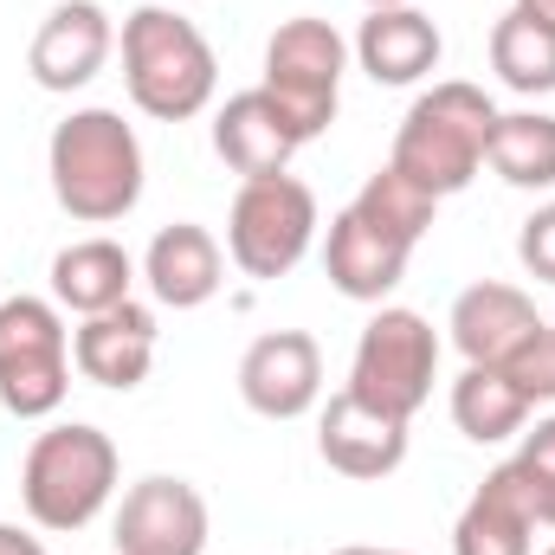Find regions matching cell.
Masks as SVG:
<instances>
[{"label":"cell","instance_id":"cell-1","mask_svg":"<svg viewBox=\"0 0 555 555\" xmlns=\"http://www.w3.org/2000/svg\"><path fill=\"white\" fill-rule=\"evenodd\" d=\"M124 85L155 124H188L220 91V59L181 7H137L124 20Z\"/></svg>","mask_w":555,"mask_h":555},{"label":"cell","instance_id":"cell-2","mask_svg":"<svg viewBox=\"0 0 555 555\" xmlns=\"http://www.w3.org/2000/svg\"><path fill=\"white\" fill-rule=\"evenodd\" d=\"M46 175H52V194L72 220L111 227L142 201V142L104 104L72 111L46 142Z\"/></svg>","mask_w":555,"mask_h":555},{"label":"cell","instance_id":"cell-3","mask_svg":"<svg viewBox=\"0 0 555 555\" xmlns=\"http://www.w3.org/2000/svg\"><path fill=\"white\" fill-rule=\"evenodd\" d=\"M117 439L104 426H85V420H65V426H46L33 446H26V465H20V504L39 530L52 537H72L85 524L104 517V504L117 498Z\"/></svg>","mask_w":555,"mask_h":555},{"label":"cell","instance_id":"cell-4","mask_svg":"<svg viewBox=\"0 0 555 555\" xmlns=\"http://www.w3.org/2000/svg\"><path fill=\"white\" fill-rule=\"evenodd\" d=\"M491 130H498V104L465 85V78H446L433 91H420L395 130V168L420 181L433 201L472 188V175L485 168V149H491Z\"/></svg>","mask_w":555,"mask_h":555},{"label":"cell","instance_id":"cell-5","mask_svg":"<svg viewBox=\"0 0 555 555\" xmlns=\"http://www.w3.org/2000/svg\"><path fill=\"white\" fill-rule=\"evenodd\" d=\"M72 395V330L52 297L0 304V408L13 420H52Z\"/></svg>","mask_w":555,"mask_h":555},{"label":"cell","instance_id":"cell-6","mask_svg":"<svg viewBox=\"0 0 555 555\" xmlns=\"http://www.w3.org/2000/svg\"><path fill=\"white\" fill-rule=\"evenodd\" d=\"M433 375H439V336L420 310L401 304H382L356 343V362H349V395L362 408L388 420H414L433 395Z\"/></svg>","mask_w":555,"mask_h":555},{"label":"cell","instance_id":"cell-7","mask_svg":"<svg viewBox=\"0 0 555 555\" xmlns=\"http://www.w3.org/2000/svg\"><path fill=\"white\" fill-rule=\"evenodd\" d=\"M310 246H317V194L291 168L240 181L233 214H227V253H233L240 272L272 284V278L297 272Z\"/></svg>","mask_w":555,"mask_h":555},{"label":"cell","instance_id":"cell-8","mask_svg":"<svg viewBox=\"0 0 555 555\" xmlns=\"http://www.w3.org/2000/svg\"><path fill=\"white\" fill-rule=\"evenodd\" d=\"M343 72H349V39L317 13H297L266 39V78L259 85L297 117L304 137H323L336 124V104H343Z\"/></svg>","mask_w":555,"mask_h":555},{"label":"cell","instance_id":"cell-9","mask_svg":"<svg viewBox=\"0 0 555 555\" xmlns=\"http://www.w3.org/2000/svg\"><path fill=\"white\" fill-rule=\"evenodd\" d=\"M111 543L117 555H207V498L188 478H142L117 504Z\"/></svg>","mask_w":555,"mask_h":555},{"label":"cell","instance_id":"cell-10","mask_svg":"<svg viewBox=\"0 0 555 555\" xmlns=\"http://www.w3.org/2000/svg\"><path fill=\"white\" fill-rule=\"evenodd\" d=\"M240 401L259 420H304L323 401V349L310 330H266L240 356Z\"/></svg>","mask_w":555,"mask_h":555},{"label":"cell","instance_id":"cell-11","mask_svg":"<svg viewBox=\"0 0 555 555\" xmlns=\"http://www.w3.org/2000/svg\"><path fill=\"white\" fill-rule=\"evenodd\" d=\"M117 52V26L98 0H59L39 33H33V52H26V72L39 91H85Z\"/></svg>","mask_w":555,"mask_h":555},{"label":"cell","instance_id":"cell-12","mask_svg":"<svg viewBox=\"0 0 555 555\" xmlns=\"http://www.w3.org/2000/svg\"><path fill=\"white\" fill-rule=\"evenodd\" d=\"M155 310L137 304V297H124V304H111V310H98V317H85L78 330H72V362H78V375L91 382V388H111V395H130L149 382V369H155Z\"/></svg>","mask_w":555,"mask_h":555},{"label":"cell","instance_id":"cell-13","mask_svg":"<svg viewBox=\"0 0 555 555\" xmlns=\"http://www.w3.org/2000/svg\"><path fill=\"white\" fill-rule=\"evenodd\" d=\"M304 142H310V137L297 130V117L278 104L266 85H253V91L227 98V104H220V117H214V155H220L240 181L284 175V168H291V155H297Z\"/></svg>","mask_w":555,"mask_h":555},{"label":"cell","instance_id":"cell-14","mask_svg":"<svg viewBox=\"0 0 555 555\" xmlns=\"http://www.w3.org/2000/svg\"><path fill=\"white\" fill-rule=\"evenodd\" d=\"M317 452L330 472L356 478V485H375V478H395L408 465V420H388L375 408H362L349 388L323 408L317 420Z\"/></svg>","mask_w":555,"mask_h":555},{"label":"cell","instance_id":"cell-15","mask_svg":"<svg viewBox=\"0 0 555 555\" xmlns=\"http://www.w3.org/2000/svg\"><path fill=\"white\" fill-rule=\"evenodd\" d=\"M408 259H414V246H408L401 233L362 220L356 207H343V214L330 220L323 272H330V284H336L349 304H382V297L408 278Z\"/></svg>","mask_w":555,"mask_h":555},{"label":"cell","instance_id":"cell-16","mask_svg":"<svg viewBox=\"0 0 555 555\" xmlns=\"http://www.w3.org/2000/svg\"><path fill=\"white\" fill-rule=\"evenodd\" d=\"M537 550V491L517 465H498L452 524V555H530Z\"/></svg>","mask_w":555,"mask_h":555},{"label":"cell","instance_id":"cell-17","mask_svg":"<svg viewBox=\"0 0 555 555\" xmlns=\"http://www.w3.org/2000/svg\"><path fill=\"white\" fill-rule=\"evenodd\" d=\"M452 343H459V356L465 362H485V369H498V362H511L537 330H543V317H537V304L517 291V284H498V278H485V284H472V291H459V304H452Z\"/></svg>","mask_w":555,"mask_h":555},{"label":"cell","instance_id":"cell-18","mask_svg":"<svg viewBox=\"0 0 555 555\" xmlns=\"http://www.w3.org/2000/svg\"><path fill=\"white\" fill-rule=\"evenodd\" d=\"M142 278H149L155 304H168V310H201V304H214L220 284H227V253H220V240H214L207 227L175 220V227H162V233L149 240Z\"/></svg>","mask_w":555,"mask_h":555},{"label":"cell","instance_id":"cell-19","mask_svg":"<svg viewBox=\"0 0 555 555\" xmlns=\"http://www.w3.org/2000/svg\"><path fill=\"white\" fill-rule=\"evenodd\" d=\"M349 52H356V65L375 85H420L439 65L446 39H439L433 13H420V7H369V20H362Z\"/></svg>","mask_w":555,"mask_h":555},{"label":"cell","instance_id":"cell-20","mask_svg":"<svg viewBox=\"0 0 555 555\" xmlns=\"http://www.w3.org/2000/svg\"><path fill=\"white\" fill-rule=\"evenodd\" d=\"M130 291H137V259L117 240H78L52 259V304L59 310L98 317V310L124 304Z\"/></svg>","mask_w":555,"mask_h":555},{"label":"cell","instance_id":"cell-21","mask_svg":"<svg viewBox=\"0 0 555 555\" xmlns=\"http://www.w3.org/2000/svg\"><path fill=\"white\" fill-rule=\"evenodd\" d=\"M524 420H530V395H524L504 369L465 362V375L452 382V426H459L472 446H498V439L524 433Z\"/></svg>","mask_w":555,"mask_h":555},{"label":"cell","instance_id":"cell-22","mask_svg":"<svg viewBox=\"0 0 555 555\" xmlns=\"http://www.w3.org/2000/svg\"><path fill=\"white\" fill-rule=\"evenodd\" d=\"M491 72L517 91V98H550L555 91V26L511 7L491 26Z\"/></svg>","mask_w":555,"mask_h":555},{"label":"cell","instance_id":"cell-23","mask_svg":"<svg viewBox=\"0 0 555 555\" xmlns=\"http://www.w3.org/2000/svg\"><path fill=\"white\" fill-rule=\"evenodd\" d=\"M485 162L511 181V188H555V117L550 111H498V130Z\"/></svg>","mask_w":555,"mask_h":555},{"label":"cell","instance_id":"cell-24","mask_svg":"<svg viewBox=\"0 0 555 555\" xmlns=\"http://www.w3.org/2000/svg\"><path fill=\"white\" fill-rule=\"evenodd\" d=\"M362 220H375V227H388V233H401L408 246H420L426 240V227H433V214H439V201L420 188V181H408L395 162L388 168H375L369 181H362V194L349 201Z\"/></svg>","mask_w":555,"mask_h":555},{"label":"cell","instance_id":"cell-25","mask_svg":"<svg viewBox=\"0 0 555 555\" xmlns=\"http://www.w3.org/2000/svg\"><path fill=\"white\" fill-rule=\"evenodd\" d=\"M498 369L530 395V408H537V401H555V323H543V330H537L511 362H498Z\"/></svg>","mask_w":555,"mask_h":555},{"label":"cell","instance_id":"cell-26","mask_svg":"<svg viewBox=\"0 0 555 555\" xmlns=\"http://www.w3.org/2000/svg\"><path fill=\"white\" fill-rule=\"evenodd\" d=\"M517 259H524V272L537 278V284H555V201L524 220V233H517Z\"/></svg>","mask_w":555,"mask_h":555},{"label":"cell","instance_id":"cell-27","mask_svg":"<svg viewBox=\"0 0 555 555\" xmlns=\"http://www.w3.org/2000/svg\"><path fill=\"white\" fill-rule=\"evenodd\" d=\"M524 478H530V491L543 498V491H555V414L537 420V433H524V452L511 459Z\"/></svg>","mask_w":555,"mask_h":555},{"label":"cell","instance_id":"cell-28","mask_svg":"<svg viewBox=\"0 0 555 555\" xmlns=\"http://www.w3.org/2000/svg\"><path fill=\"white\" fill-rule=\"evenodd\" d=\"M0 555H46V543L20 524H0Z\"/></svg>","mask_w":555,"mask_h":555},{"label":"cell","instance_id":"cell-29","mask_svg":"<svg viewBox=\"0 0 555 555\" xmlns=\"http://www.w3.org/2000/svg\"><path fill=\"white\" fill-rule=\"evenodd\" d=\"M517 7H524V13H537V20H550V26H555V0H517Z\"/></svg>","mask_w":555,"mask_h":555},{"label":"cell","instance_id":"cell-30","mask_svg":"<svg viewBox=\"0 0 555 555\" xmlns=\"http://www.w3.org/2000/svg\"><path fill=\"white\" fill-rule=\"evenodd\" d=\"M537 524H550V530H555V491H543V498H537Z\"/></svg>","mask_w":555,"mask_h":555},{"label":"cell","instance_id":"cell-31","mask_svg":"<svg viewBox=\"0 0 555 555\" xmlns=\"http://www.w3.org/2000/svg\"><path fill=\"white\" fill-rule=\"evenodd\" d=\"M330 555H408V550H369V543H349V550H330Z\"/></svg>","mask_w":555,"mask_h":555},{"label":"cell","instance_id":"cell-32","mask_svg":"<svg viewBox=\"0 0 555 555\" xmlns=\"http://www.w3.org/2000/svg\"><path fill=\"white\" fill-rule=\"evenodd\" d=\"M362 7H414V0H362Z\"/></svg>","mask_w":555,"mask_h":555},{"label":"cell","instance_id":"cell-33","mask_svg":"<svg viewBox=\"0 0 555 555\" xmlns=\"http://www.w3.org/2000/svg\"><path fill=\"white\" fill-rule=\"evenodd\" d=\"M175 7H181V0H175Z\"/></svg>","mask_w":555,"mask_h":555},{"label":"cell","instance_id":"cell-34","mask_svg":"<svg viewBox=\"0 0 555 555\" xmlns=\"http://www.w3.org/2000/svg\"><path fill=\"white\" fill-rule=\"evenodd\" d=\"M550 555H555V550H550Z\"/></svg>","mask_w":555,"mask_h":555}]
</instances>
